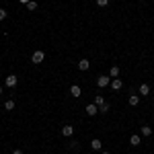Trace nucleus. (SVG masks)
Here are the masks:
<instances>
[{"instance_id": "6e6552de", "label": "nucleus", "mask_w": 154, "mask_h": 154, "mask_svg": "<svg viewBox=\"0 0 154 154\" xmlns=\"http://www.w3.org/2000/svg\"><path fill=\"white\" fill-rule=\"evenodd\" d=\"M121 86H123V82H121V78H113V80H111V88H113V91H119Z\"/></svg>"}, {"instance_id": "1a4fd4ad", "label": "nucleus", "mask_w": 154, "mask_h": 154, "mask_svg": "<svg viewBox=\"0 0 154 154\" xmlns=\"http://www.w3.org/2000/svg\"><path fill=\"white\" fill-rule=\"evenodd\" d=\"M128 103H130L131 107H136L138 103H140V95H130V99H128Z\"/></svg>"}, {"instance_id": "39448f33", "label": "nucleus", "mask_w": 154, "mask_h": 154, "mask_svg": "<svg viewBox=\"0 0 154 154\" xmlns=\"http://www.w3.org/2000/svg\"><path fill=\"white\" fill-rule=\"evenodd\" d=\"M62 136L72 138V136H74V128H72V125H64V128H62Z\"/></svg>"}, {"instance_id": "0eeeda50", "label": "nucleus", "mask_w": 154, "mask_h": 154, "mask_svg": "<svg viewBox=\"0 0 154 154\" xmlns=\"http://www.w3.org/2000/svg\"><path fill=\"white\" fill-rule=\"evenodd\" d=\"M88 68H91V62H88V60H80V62H78V70L86 72Z\"/></svg>"}, {"instance_id": "dca6fc26", "label": "nucleus", "mask_w": 154, "mask_h": 154, "mask_svg": "<svg viewBox=\"0 0 154 154\" xmlns=\"http://www.w3.org/2000/svg\"><path fill=\"white\" fill-rule=\"evenodd\" d=\"M4 109H6V111H12V109H14V101H6V103H4Z\"/></svg>"}, {"instance_id": "f03ea898", "label": "nucleus", "mask_w": 154, "mask_h": 154, "mask_svg": "<svg viewBox=\"0 0 154 154\" xmlns=\"http://www.w3.org/2000/svg\"><path fill=\"white\" fill-rule=\"evenodd\" d=\"M97 84H99L101 88H105V86H109V84H111V78L103 74V76H99V78H97Z\"/></svg>"}, {"instance_id": "9b49d317", "label": "nucleus", "mask_w": 154, "mask_h": 154, "mask_svg": "<svg viewBox=\"0 0 154 154\" xmlns=\"http://www.w3.org/2000/svg\"><path fill=\"white\" fill-rule=\"evenodd\" d=\"M130 144H131V146H140V144H142V140H140V136H138V134H134V136L130 138Z\"/></svg>"}, {"instance_id": "9d476101", "label": "nucleus", "mask_w": 154, "mask_h": 154, "mask_svg": "<svg viewBox=\"0 0 154 154\" xmlns=\"http://www.w3.org/2000/svg\"><path fill=\"white\" fill-rule=\"evenodd\" d=\"M91 148H93V150H101V148H103V142H101L99 138H95V140L91 142Z\"/></svg>"}, {"instance_id": "ddd939ff", "label": "nucleus", "mask_w": 154, "mask_h": 154, "mask_svg": "<svg viewBox=\"0 0 154 154\" xmlns=\"http://www.w3.org/2000/svg\"><path fill=\"white\" fill-rule=\"evenodd\" d=\"M140 95H150V86H148V84H142V86H140Z\"/></svg>"}, {"instance_id": "4be33fe9", "label": "nucleus", "mask_w": 154, "mask_h": 154, "mask_svg": "<svg viewBox=\"0 0 154 154\" xmlns=\"http://www.w3.org/2000/svg\"><path fill=\"white\" fill-rule=\"evenodd\" d=\"M12 154H23V150H12Z\"/></svg>"}, {"instance_id": "a211bd4d", "label": "nucleus", "mask_w": 154, "mask_h": 154, "mask_svg": "<svg viewBox=\"0 0 154 154\" xmlns=\"http://www.w3.org/2000/svg\"><path fill=\"white\" fill-rule=\"evenodd\" d=\"M99 111H101V113H107V111H109V103H105V105H101V107H99Z\"/></svg>"}, {"instance_id": "2eb2a0df", "label": "nucleus", "mask_w": 154, "mask_h": 154, "mask_svg": "<svg viewBox=\"0 0 154 154\" xmlns=\"http://www.w3.org/2000/svg\"><path fill=\"white\" fill-rule=\"evenodd\" d=\"M95 105H97V107L105 105V99H103V97H101V95H97V97H95Z\"/></svg>"}, {"instance_id": "aec40b11", "label": "nucleus", "mask_w": 154, "mask_h": 154, "mask_svg": "<svg viewBox=\"0 0 154 154\" xmlns=\"http://www.w3.org/2000/svg\"><path fill=\"white\" fill-rule=\"evenodd\" d=\"M97 4H99V6H107V4H109V0H97Z\"/></svg>"}, {"instance_id": "412c9836", "label": "nucleus", "mask_w": 154, "mask_h": 154, "mask_svg": "<svg viewBox=\"0 0 154 154\" xmlns=\"http://www.w3.org/2000/svg\"><path fill=\"white\" fill-rule=\"evenodd\" d=\"M19 2H21V4H29L31 0H19Z\"/></svg>"}, {"instance_id": "f3484780", "label": "nucleus", "mask_w": 154, "mask_h": 154, "mask_svg": "<svg viewBox=\"0 0 154 154\" xmlns=\"http://www.w3.org/2000/svg\"><path fill=\"white\" fill-rule=\"evenodd\" d=\"M27 11H37V2L35 0H31V2L27 4Z\"/></svg>"}, {"instance_id": "20e7f679", "label": "nucleus", "mask_w": 154, "mask_h": 154, "mask_svg": "<svg viewBox=\"0 0 154 154\" xmlns=\"http://www.w3.org/2000/svg\"><path fill=\"white\" fill-rule=\"evenodd\" d=\"M70 95L74 97V99H78V97L82 95V91H80V86H78V84H72V86H70Z\"/></svg>"}, {"instance_id": "4468645a", "label": "nucleus", "mask_w": 154, "mask_h": 154, "mask_svg": "<svg viewBox=\"0 0 154 154\" xmlns=\"http://www.w3.org/2000/svg\"><path fill=\"white\" fill-rule=\"evenodd\" d=\"M109 74H111V76H113V78H117L119 74H121V70H119V66H113V68H111V72H109Z\"/></svg>"}, {"instance_id": "423d86ee", "label": "nucleus", "mask_w": 154, "mask_h": 154, "mask_svg": "<svg viewBox=\"0 0 154 154\" xmlns=\"http://www.w3.org/2000/svg\"><path fill=\"white\" fill-rule=\"evenodd\" d=\"M86 113H88V115L93 117V115H97V113H99V107H97L95 103H91V105H86Z\"/></svg>"}, {"instance_id": "f8f14e48", "label": "nucleus", "mask_w": 154, "mask_h": 154, "mask_svg": "<svg viewBox=\"0 0 154 154\" xmlns=\"http://www.w3.org/2000/svg\"><path fill=\"white\" fill-rule=\"evenodd\" d=\"M142 136H152V128H150V125H142Z\"/></svg>"}, {"instance_id": "7ed1b4c3", "label": "nucleus", "mask_w": 154, "mask_h": 154, "mask_svg": "<svg viewBox=\"0 0 154 154\" xmlns=\"http://www.w3.org/2000/svg\"><path fill=\"white\" fill-rule=\"evenodd\" d=\"M17 82H19V78H17L14 74L6 76V86H8V88H14V86H17Z\"/></svg>"}, {"instance_id": "6ab92c4d", "label": "nucleus", "mask_w": 154, "mask_h": 154, "mask_svg": "<svg viewBox=\"0 0 154 154\" xmlns=\"http://www.w3.org/2000/svg\"><path fill=\"white\" fill-rule=\"evenodd\" d=\"M4 19H6V11H4V8H0V21H4Z\"/></svg>"}, {"instance_id": "5701e85b", "label": "nucleus", "mask_w": 154, "mask_h": 154, "mask_svg": "<svg viewBox=\"0 0 154 154\" xmlns=\"http://www.w3.org/2000/svg\"><path fill=\"white\" fill-rule=\"evenodd\" d=\"M101 154H109V152H107V150H103V152H101Z\"/></svg>"}, {"instance_id": "b1692460", "label": "nucleus", "mask_w": 154, "mask_h": 154, "mask_svg": "<svg viewBox=\"0 0 154 154\" xmlns=\"http://www.w3.org/2000/svg\"><path fill=\"white\" fill-rule=\"evenodd\" d=\"M0 95H2V86H0Z\"/></svg>"}, {"instance_id": "f257e3e1", "label": "nucleus", "mask_w": 154, "mask_h": 154, "mask_svg": "<svg viewBox=\"0 0 154 154\" xmlns=\"http://www.w3.org/2000/svg\"><path fill=\"white\" fill-rule=\"evenodd\" d=\"M43 60H45V54H43L41 49H37V51H33V56H31V62H33V64H41Z\"/></svg>"}]
</instances>
